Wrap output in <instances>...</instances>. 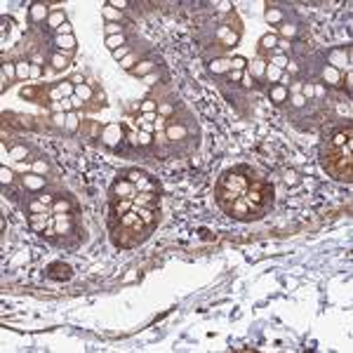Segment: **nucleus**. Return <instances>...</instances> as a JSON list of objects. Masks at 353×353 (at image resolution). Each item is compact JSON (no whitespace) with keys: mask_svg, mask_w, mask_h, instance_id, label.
Masks as SVG:
<instances>
[{"mask_svg":"<svg viewBox=\"0 0 353 353\" xmlns=\"http://www.w3.org/2000/svg\"><path fill=\"white\" fill-rule=\"evenodd\" d=\"M161 212V189L151 174L130 170L111 186L109 231L118 248H134L151 236Z\"/></svg>","mask_w":353,"mask_h":353,"instance_id":"f257e3e1","label":"nucleus"},{"mask_svg":"<svg viewBox=\"0 0 353 353\" xmlns=\"http://www.w3.org/2000/svg\"><path fill=\"white\" fill-rule=\"evenodd\" d=\"M217 205L236 221H257L271 212L273 186L248 165L226 170L214 189Z\"/></svg>","mask_w":353,"mask_h":353,"instance_id":"f03ea898","label":"nucleus"},{"mask_svg":"<svg viewBox=\"0 0 353 353\" xmlns=\"http://www.w3.org/2000/svg\"><path fill=\"white\" fill-rule=\"evenodd\" d=\"M323 165L334 179H351V128L341 130L327 141Z\"/></svg>","mask_w":353,"mask_h":353,"instance_id":"7ed1b4c3","label":"nucleus"}]
</instances>
